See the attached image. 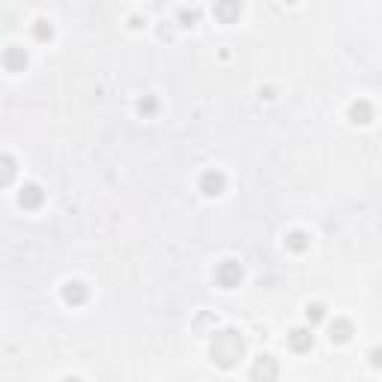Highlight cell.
<instances>
[{"label":"cell","instance_id":"1","mask_svg":"<svg viewBox=\"0 0 382 382\" xmlns=\"http://www.w3.org/2000/svg\"><path fill=\"white\" fill-rule=\"evenodd\" d=\"M290 341H293L296 350H308V347H311V335H308V332H293Z\"/></svg>","mask_w":382,"mask_h":382},{"label":"cell","instance_id":"3","mask_svg":"<svg viewBox=\"0 0 382 382\" xmlns=\"http://www.w3.org/2000/svg\"><path fill=\"white\" fill-rule=\"evenodd\" d=\"M353 114H356V117H368V105H356Z\"/></svg>","mask_w":382,"mask_h":382},{"label":"cell","instance_id":"2","mask_svg":"<svg viewBox=\"0 0 382 382\" xmlns=\"http://www.w3.org/2000/svg\"><path fill=\"white\" fill-rule=\"evenodd\" d=\"M206 188H209L206 194H218V188H221V176H212V173H209V176H206Z\"/></svg>","mask_w":382,"mask_h":382},{"label":"cell","instance_id":"4","mask_svg":"<svg viewBox=\"0 0 382 382\" xmlns=\"http://www.w3.org/2000/svg\"><path fill=\"white\" fill-rule=\"evenodd\" d=\"M308 314H311V317H314V320H320V317H323V308H320V305H314V308H311V311H308Z\"/></svg>","mask_w":382,"mask_h":382}]
</instances>
